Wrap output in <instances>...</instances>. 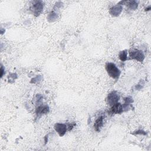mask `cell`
<instances>
[{
	"instance_id": "obj_1",
	"label": "cell",
	"mask_w": 151,
	"mask_h": 151,
	"mask_svg": "<svg viewBox=\"0 0 151 151\" xmlns=\"http://www.w3.org/2000/svg\"><path fill=\"white\" fill-rule=\"evenodd\" d=\"M106 70L110 77L115 79H117L119 77L120 71L114 64L111 63H107L106 65Z\"/></svg>"
},
{
	"instance_id": "obj_2",
	"label": "cell",
	"mask_w": 151,
	"mask_h": 151,
	"mask_svg": "<svg viewBox=\"0 0 151 151\" xmlns=\"http://www.w3.org/2000/svg\"><path fill=\"white\" fill-rule=\"evenodd\" d=\"M130 58L136 60L139 62H142L145 58V55L142 51L138 50H132L129 51Z\"/></svg>"
},
{
	"instance_id": "obj_3",
	"label": "cell",
	"mask_w": 151,
	"mask_h": 151,
	"mask_svg": "<svg viewBox=\"0 0 151 151\" xmlns=\"http://www.w3.org/2000/svg\"><path fill=\"white\" fill-rule=\"evenodd\" d=\"M43 9V3L41 1H35L31 7V10L35 16H38Z\"/></svg>"
},
{
	"instance_id": "obj_4",
	"label": "cell",
	"mask_w": 151,
	"mask_h": 151,
	"mask_svg": "<svg viewBox=\"0 0 151 151\" xmlns=\"http://www.w3.org/2000/svg\"><path fill=\"white\" fill-rule=\"evenodd\" d=\"M119 100V96L118 93L115 91H111L110 93H109L107 99V103L110 106L114 105V104L117 103Z\"/></svg>"
},
{
	"instance_id": "obj_5",
	"label": "cell",
	"mask_w": 151,
	"mask_h": 151,
	"mask_svg": "<svg viewBox=\"0 0 151 151\" xmlns=\"http://www.w3.org/2000/svg\"><path fill=\"white\" fill-rule=\"evenodd\" d=\"M67 129L68 127L65 124L58 123L54 125V129L60 136H63L65 134L66 131L67 130Z\"/></svg>"
},
{
	"instance_id": "obj_6",
	"label": "cell",
	"mask_w": 151,
	"mask_h": 151,
	"mask_svg": "<svg viewBox=\"0 0 151 151\" xmlns=\"http://www.w3.org/2000/svg\"><path fill=\"white\" fill-rule=\"evenodd\" d=\"M123 111L122 105L119 103H116L114 105L111 106L109 113L110 114H120Z\"/></svg>"
},
{
	"instance_id": "obj_7",
	"label": "cell",
	"mask_w": 151,
	"mask_h": 151,
	"mask_svg": "<svg viewBox=\"0 0 151 151\" xmlns=\"http://www.w3.org/2000/svg\"><path fill=\"white\" fill-rule=\"evenodd\" d=\"M104 118V116H101L99 117H98L97 119L94 122V130L97 132H99L100 130V129L103 125V119Z\"/></svg>"
},
{
	"instance_id": "obj_8",
	"label": "cell",
	"mask_w": 151,
	"mask_h": 151,
	"mask_svg": "<svg viewBox=\"0 0 151 151\" xmlns=\"http://www.w3.org/2000/svg\"><path fill=\"white\" fill-rule=\"evenodd\" d=\"M122 10V6L120 4H117L110 9V13L113 16H118Z\"/></svg>"
},
{
	"instance_id": "obj_9",
	"label": "cell",
	"mask_w": 151,
	"mask_h": 151,
	"mask_svg": "<svg viewBox=\"0 0 151 151\" xmlns=\"http://www.w3.org/2000/svg\"><path fill=\"white\" fill-rule=\"evenodd\" d=\"M49 112V107L48 106H41L37 107L36 110V114L38 116L46 114Z\"/></svg>"
},
{
	"instance_id": "obj_10",
	"label": "cell",
	"mask_w": 151,
	"mask_h": 151,
	"mask_svg": "<svg viewBox=\"0 0 151 151\" xmlns=\"http://www.w3.org/2000/svg\"><path fill=\"white\" fill-rule=\"evenodd\" d=\"M127 52L126 50H123L122 51H120L119 53V58L122 61H124L127 60Z\"/></svg>"
},
{
	"instance_id": "obj_11",
	"label": "cell",
	"mask_w": 151,
	"mask_h": 151,
	"mask_svg": "<svg viewBox=\"0 0 151 151\" xmlns=\"http://www.w3.org/2000/svg\"><path fill=\"white\" fill-rule=\"evenodd\" d=\"M128 6L132 9H135L137 7V2L135 1H129L128 4Z\"/></svg>"
},
{
	"instance_id": "obj_12",
	"label": "cell",
	"mask_w": 151,
	"mask_h": 151,
	"mask_svg": "<svg viewBox=\"0 0 151 151\" xmlns=\"http://www.w3.org/2000/svg\"><path fill=\"white\" fill-rule=\"evenodd\" d=\"M57 19V15L55 13H54V12H51L48 16V19L49 20L51 19V21H54Z\"/></svg>"
},
{
	"instance_id": "obj_13",
	"label": "cell",
	"mask_w": 151,
	"mask_h": 151,
	"mask_svg": "<svg viewBox=\"0 0 151 151\" xmlns=\"http://www.w3.org/2000/svg\"><path fill=\"white\" fill-rule=\"evenodd\" d=\"M143 132H144L143 131H142V130H139V131L136 132V133H137V134H139V133H140V134H145L146 133H143Z\"/></svg>"
},
{
	"instance_id": "obj_14",
	"label": "cell",
	"mask_w": 151,
	"mask_h": 151,
	"mask_svg": "<svg viewBox=\"0 0 151 151\" xmlns=\"http://www.w3.org/2000/svg\"><path fill=\"white\" fill-rule=\"evenodd\" d=\"M1 76L2 77L3 76V73H4V68H3V67L1 66Z\"/></svg>"
}]
</instances>
